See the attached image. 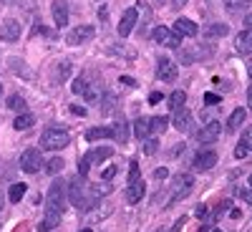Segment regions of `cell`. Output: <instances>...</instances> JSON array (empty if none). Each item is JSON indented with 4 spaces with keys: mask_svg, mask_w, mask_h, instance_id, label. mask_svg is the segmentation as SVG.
<instances>
[{
    "mask_svg": "<svg viewBox=\"0 0 252 232\" xmlns=\"http://www.w3.org/2000/svg\"><path fill=\"white\" fill-rule=\"evenodd\" d=\"M111 53H124V56H129V58H134V56H136L134 51H126V48H121V46H116V48H111Z\"/></svg>",
    "mask_w": 252,
    "mask_h": 232,
    "instance_id": "45",
    "label": "cell"
},
{
    "mask_svg": "<svg viewBox=\"0 0 252 232\" xmlns=\"http://www.w3.org/2000/svg\"><path fill=\"white\" fill-rule=\"evenodd\" d=\"M224 8H227V13L237 15V13H245L250 8V0H224Z\"/></svg>",
    "mask_w": 252,
    "mask_h": 232,
    "instance_id": "25",
    "label": "cell"
},
{
    "mask_svg": "<svg viewBox=\"0 0 252 232\" xmlns=\"http://www.w3.org/2000/svg\"><path fill=\"white\" fill-rule=\"evenodd\" d=\"M166 126H169V119H166V116H154V119H152V132L161 134Z\"/></svg>",
    "mask_w": 252,
    "mask_h": 232,
    "instance_id": "33",
    "label": "cell"
},
{
    "mask_svg": "<svg viewBox=\"0 0 252 232\" xmlns=\"http://www.w3.org/2000/svg\"><path fill=\"white\" fill-rule=\"evenodd\" d=\"M136 20H139V10L136 8H129L124 15H121V23H119V35L121 38H129L134 26H136Z\"/></svg>",
    "mask_w": 252,
    "mask_h": 232,
    "instance_id": "10",
    "label": "cell"
},
{
    "mask_svg": "<svg viewBox=\"0 0 252 232\" xmlns=\"http://www.w3.org/2000/svg\"><path fill=\"white\" fill-rule=\"evenodd\" d=\"M91 78H94V73H91V71H83L81 76H76V78H73L71 91H73L76 96H83V94H86V89H89V83H91Z\"/></svg>",
    "mask_w": 252,
    "mask_h": 232,
    "instance_id": "17",
    "label": "cell"
},
{
    "mask_svg": "<svg viewBox=\"0 0 252 232\" xmlns=\"http://www.w3.org/2000/svg\"><path fill=\"white\" fill-rule=\"evenodd\" d=\"M89 187H91V192H94L96 197H106V195L114 192V184H111L109 179H101L98 184H89Z\"/></svg>",
    "mask_w": 252,
    "mask_h": 232,
    "instance_id": "24",
    "label": "cell"
},
{
    "mask_svg": "<svg viewBox=\"0 0 252 232\" xmlns=\"http://www.w3.org/2000/svg\"><path fill=\"white\" fill-rule=\"evenodd\" d=\"M179 51V61L182 63H194V61H202V58H209V48L204 46H192V48H177Z\"/></svg>",
    "mask_w": 252,
    "mask_h": 232,
    "instance_id": "8",
    "label": "cell"
},
{
    "mask_svg": "<svg viewBox=\"0 0 252 232\" xmlns=\"http://www.w3.org/2000/svg\"><path fill=\"white\" fill-rule=\"evenodd\" d=\"M184 222H187V217H179V220H177V225H174V227H172L169 232H182V227H184Z\"/></svg>",
    "mask_w": 252,
    "mask_h": 232,
    "instance_id": "47",
    "label": "cell"
},
{
    "mask_svg": "<svg viewBox=\"0 0 252 232\" xmlns=\"http://www.w3.org/2000/svg\"><path fill=\"white\" fill-rule=\"evenodd\" d=\"M220 96L217 94H204V103H207V106H220Z\"/></svg>",
    "mask_w": 252,
    "mask_h": 232,
    "instance_id": "38",
    "label": "cell"
},
{
    "mask_svg": "<svg viewBox=\"0 0 252 232\" xmlns=\"http://www.w3.org/2000/svg\"><path fill=\"white\" fill-rule=\"evenodd\" d=\"M247 154H250V152H247L245 144H237V146H235V159H245Z\"/></svg>",
    "mask_w": 252,
    "mask_h": 232,
    "instance_id": "41",
    "label": "cell"
},
{
    "mask_svg": "<svg viewBox=\"0 0 252 232\" xmlns=\"http://www.w3.org/2000/svg\"><path fill=\"white\" fill-rule=\"evenodd\" d=\"M116 174H119V164H111V166L103 169V179H114Z\"/></svg>",
    "mask_w": 252,
    "mask_h": 232,
    "instance_id": "39",
    "label": "cell"
},
{
    "mask_svg": "<svg viewBox=\"0 0 252 232\" xmlns=\"http://www.w3.org/2000/svg\"><path fill=\"white\" fill-rule=\"evenodd\" d=\"M8 109H13V111H26V99L18 96V94H13V96L8 99Z\"/></svg>",
    "mask_w": 252,
    "mask_h": 232,
    "instance_id": "31",
    "label": "cell"
},
{
    "mask_svg": "<svg viewBox=\"0 0 252 232\" xmlns=\"http://www.w3.org/2000/svg\"><path fill=\"white\" fill-rule=\"evenodd\" d=\"M89 169H91V164H89L86 159H81V164H78V177H86Z\"/></svg>",
    "mask_w": 252,
    "mask_h": 232,
    "instance_id": "43",
    "label": "cell"
},
{
    "mask_svg": "<svg viewBox=\"0 0 252 232\" xmlns=\"http://www.w3.org/2000/svg\"><path fill=\"white\" fill-rule=\"evenodd\" d=\"M164 101V94L161 91H152L149 94V103H152V106H157V103H161Z\"/></svg>",
    "mask_w": 252,
    "mask_h": 232,
    "instance_id": "40",
    "label": "cell"
},
{
    "mask_svg": "<svg viewBox=\"0 0 252 232\" xmlns=\"http://www.w3.org/2000/svg\"><path fill=\"white\" fill-rule=\"evenodd\" d=\"M66 207V179H58L51 184V192H48V202H46V217L40 220L38 230L40 232H48L61 222V212Z\"/></svg>",
    "mask_w": 252,
    "mask_h": 232,
    "instance_id": "1",
    "label": "cell"
},
{
    "mask_svg": "<svg viewBox=\"0 0 252 232\" xmlns=\"http://www.w3.org/2000/svg\"><path fill=\"white\" fill-rule=\"evenodd\" d=\"M250 73H252V68H250Z\"/></svg>",
    "mask_w": 252,
    "mask_h": 232,
    "instance_id": "59",
    "label": "cell"
},
{
    "mask_svg": "<svg viewBox=\"0 0 252 232\" xmlns=\"http://www.w3.org/2000/svg\"><path fill=\"white\" fill-rule=\"evenodd\" d=\"M121 83H124V86H136V81L131 76H121Z\"/></svg>",
    "mask_w": 252,
    "mask_h": 232,
    "instance_id": "50",
    "label": "cell"
},
{
    "mask_svg": "<svg viewBox=\"0 0 252 232\" xmlns=\"http://www.w3.org/2000/svg\"><path fill=\"white\" fill-rule=\"evenodd\" d=\"M114 136V129H109V126H94V129L86 132V139L89 141H96V139H111Z\"/></svg>",
    "mask_w": 252,
    "mask_h": 232,
    "instance_id": "22",
    "label": "cell"
},
{
    "mask_svg": "<svg viewBox=\"0 0 252 232\" xmlns=\"http://www.w3.org/2000/svg\"><path fill=\"white\" fill-rule=\"evenodd\" d=\"M68 199L76 209H81V212H89V209L96 204V195L91 192V187L86 184V177H78V179H71L68 184Z\"/></svg>",
    "mask_w": 252,
    "mask_h": 232,
    "instance_id": "2",
    "label": "cell"
},
{
    "mask_svg": "<svg viewBox=\"0 0 252 232\" xmlns=\"http://www.w3.org/2000/svg\"><path fill=\"white\" fill-rule=\"evenodd\" d=\"M184 101H187V94H184V91H174L166 103H169L172 111H177V109H184Z\"/></svg>",
    "mask_w": 252,
    "mask_h": 232,
    "instance_id": "30",
    "label": "cell"
},
{
    "mask_svg": "<svg viewBox=\"0 0 252 232\" xmlns=\"http://www.w3.org/2000/svg\"><path fill=\"white\" fill-rule=\"evenodd\" d=\"M144 192H146V187H144L141 177H139V179H134V182H129V187H126V202H131V204L141 202Z\"/></svg>",
    "mask_w": 252,
    "mask_h": 232,
    "instance_id": "14",
    "label": "cell"
},
{
    "mask_svg": "<svg viewBox=\"0 0 252 232\" xmlns=\"http://www.w3.org/2000/svg\"><path fill=\"white\" fill-rule=\"evenodd\" d=\"M114 154V149H111V146H98V149H91L86 157H83V159H86L89 164H101L103 159H109Z\"/></svg>",
    "mask_w": 252,
    "mask_h": 232,
    "instance_id": "19",
    "label": "cell"
},
{
    "mask_svg": "<svg viewBox=\"0 0 252 232\" xmlns=\"http://www.w3.org/2000/svg\"><path fill=\"white\" fill-rule=\"evenodd\" d=\"M250 187H252V174H250Z\"/></svg>",
    "mask_w": 252,
    "mask_h": 232,
    "instance_id": "57",
    "label": "cell"
},
{
    "mask_svg": "<svg viewBox=\"0 0 252 232\" xmlns=\"http://www.w3.org/2000/svg\"><path fill=\"white\" fill-rule=\"evenodd\" d=\"M192 174H182L179 177V187L174 189V195H172V202H179V199H184L189 192H192Z\"/></svg>",
    "mask_w": 252,
    "mask_h": 232,
    "instance_id": "15",
    "label": "cell"
},
{
    "mask_svg": "<svg viewBox=\"0 0 252 232\" xmlns=\"http://www.w3.org/2000/svg\"><path fill=\"white\" fill-rule=\"evenodd\" d=\"M229 33V28L224 26V23H209L207 28H204V35L209 38V40H215V38H222V35H227Z\"/></svg>",
    "mask_w": 252,
    "mask_h": 232,
    "instance_id": "23",
    "label": "cell"
},
{
    "mask_svg": "<svg viewBox=\"0 0 252 232\" xmlns=\"http://www.w3.org/2000/svg\"><path fill=\"white\" fill-rule=\"evenodd\" d=\"M215 164H217V152H212V149L197 152L194 159H192V166H194L197 172H207V169H212Z\"/></svg>",
    "mask_w": 252,
    "mask_h": 232,
    "instance_id": "7",
    "label": "cell"
},
{
    "mask_svg": "<svg viewBox=\"0 0 252 232\" xmlns=\"http://www.w3.org/2000/svg\"><path fill=\"white\" fill-rule=\"evenodd\" d=\"M212 232H222V230H212Z\"/></svg>",
    "mask_w": 252,
    "mask_h": 232,
    "instance_id": "58",
    "label": "cell"
},
{
    "mask_svg": "<svg viewBox=\"0 0 252 232\" xmlns=\"http://www.w3.org/2000/svg\"><path fill=\"white\" fill-rule=\"evenodd\" d=\"M245 26H247V28H252V13H250V15L245 18Z\"/></svg>",
    "mask_w": 252,
    "mask_h": 232,
    "instance_id": "53",
    "label": "cell"
},
{
    "mask_svg": "<svg viewBox=\"0 0 252 232\" xmlns=\"http://www.w3.org/2000/svg\"><path fill=\"white\" fill-rule=\"evenodd\" d=\"M20 169H23L26 174H35V172L43 169V157H40V152L35 149V146L20 154Z\"/></svg>",
    "mask_w": 252,
    "mask_h": 232,
    "instance_id": "4",
    "label": "cell"
},
{
    "mask_svg": "<svg viewBox=\"0 0 252 232\" xmlns=\"http://www.w3.org/2000/svg\"><path fill=\"white\" fill-rule=\"evenodd\" d=\"M157 78L164 81V83L177 81V63L172 58H166V56L157 58Z\"/></svg>",
    "mask_w": 252,
    "mask_h": 232,
    "instance_id": "5",
    "label": "cell"
},
{
    "mask_svg": "<svg viewBox=\"0 0 252 232\" xmlns=\"http://www.w3.org/2000/svg\"><path fill=\"white\" fill-rule=\"evenodd\" d=\"M94 35H96V28L94 26H78V28H73L68 33L66 43L68 46H81V43H86V40H91Z\"/></svg>",
    "mask_w": 252,
    "mask_h": 232,
    "instance_id": "6",
    "label": "cell"
},
{
    "mask_svg": "<svg viewBox=\"0 0 252 232\" xmlns=\"http://www.w3.org/2000/svg\"><path fill=\"white\" fill-rule=\"evenodd\" d=\"M240 144H245V146H247V152H252V126H247V129H245Z\"/></svg>",
    "mask_w": 252,
    "mask_h": 232,
    "instance_id": "35",
    "label": "cell"
},
{
    "mask_svg": "<svg viewBox=\"0 0 252 232\" xmlns=\"http://www.w3.org/2000/svg\"><path fill=\"white\" fill-rule=\"evenodd\" d=\"M114 136H116L121 144H126V139H129V134H126V121H124V119L116 121V126H114Z\"/></svg>",
    "mask_w": 252,
    "mask_h": 232,
    "instance_id": "32",
    "label": "cell"
},
{
    "mask_svg": "<svg viewBox=\"0 0 252 232\" xmlns=\"http://www.w3.org/2000/svg\"><path fill=\"white\" fill-rule=\"evenodd\" d=\"M23 197H26V184H23V182H15V184L8 189V199H10V202H20Z\"/></svg>",
    "mask_w": 252,
    "mask_h": 232,
    "instance_id": "28",
    "label": "cell"
},
{
    "mask_svg": "<svg viewBox=\"0 0 252 232\" xmlns=\"http://www.w3.org/2000/svg\"><path fill=\"white\" fill-rule=\"evenodd\" d=\"M245 119H247V111H245V109H235L232 116H229V121H227V132H229V134H235L240 126L245 124Z\"/></svg>",
    "mask_w": 252,
    "mask_h": 232,
    "instance_id": "20",
    "label": "cell"
},
{
    "mask_svg": "<svg viewBox=\"0 0 252 232\" xmlns=\"http://www.w3.org/2000/svg\"><path fill=\"white\" fill-rule=\"evenodd\" d=\"M18 38H20V23L15 18L3 20V26H0V40H5V43H15Z\"/></svg>",
    "mask_w": 252,
    "mask_h": 232,
    "instance_id": "9",
    "label": "cell"
},
{
    "mask_svg": "<svg viewBox=\"0 0 252 232\" xmlns=\"http://www.w3.org/2000/svg\"><path fill=\"white\" fill-rule=\"evenodd\" d=\"M154 177H157V179H166V177H169V172H166L164 166H159V169L154 172Z\"/></svg>",
    "mask_w": 252,
    "mask_h": 232,
    "instance_id": "48",
    "label": "cell"
},
{
    "mask_svg": "<svg viewBox=\"0 0 252 232\" xmlns=\"http://www.w3.org/2000/svg\"><path fill=\"white\" fill-rule=\"evenodd\" d=\"M220 121H209L207 126H204V129L197 134V141L199 144H212V141H217L220 139Z\"/></svg>",
    "mask_w": 252,
    "mask_h": 232,
    "instance_id": "12",
    "label": "cell"
},
{
    "mask_svg": "<svg viewBox=\"0 0 252 232\" xmlns=\"http://www.w3.org/2000/svg\"><path fill=\"white\" fill-rule=\"evenodd\" d=\"M134 179H139V164H136V159L129 166V182H134Z\"/></svg>",
    "mask_w": 252,
    "mask_h": 232,
    "instance_id": "42",
    "label": "cell"
},
{
    "mask_svg": "<svg viewBox=\"0 0 252 232\" xmlns=\"http://www.w3.org/2000/svg\"><path fill=\"white\" fill-rule=\"evenodd\" d=\"M144 141H146V144H144V152H146V154H154V152L159 149V141H157V139H144Z\"/></svg>",
    "mask_w": 252,
    "mask_h": 232,
    "instance_id": "36",
    "label": "cell"
},
{
    "mask_svg": "<svg viewBox=\"0 0 252 232\" xmlns=\"http://www.w3.org/2000/svg\"><path fill=\"white\" fill-rule=\"evenodd\" d=\"M169 48H179L182 46V35L179 33H172V38H169V43H166Z\"/></svg>",
    "mask_w": 252,
    "mask_h": 232,
    "instance_id": "44",
    "label": "cell"
},
{
    "mask_svg": "<svg viewBox=\"0 0 252 232\" xmlns=\"http://www.w3.org/2000/svg\"><path fill=\"white\" fill-rule=\"evenodd\" d=\"M174 33H179L182 38H194V35H197V26H194L189 18H177Z\"/></svg>",
    "mask_w": 252,
    "mask_h": 232,
    "instance_id": "16",
    "label": "cell"
},
{
    "mask_svg": "<svg viewBox=\"0 0 252 232\" xmlns=\"http://www.w3.org/2000/svg\"><path fill=\"white\" fill-rule=\"evenodd\" d=\"M134 134H136V139H149V134H152V119H146V116L136 119Z\"/></svg>",
    "mask_w": 252,
    "mask_h": 232,
    "instance_id": "21",
    "label": "cell"
},
{
    "mask_svg": "<svg viewBox=\"0 0 252 232\" xmlns=\"http://www.w3.org/2000/svg\"><path fill=\"white\" fill-rule=\"evenodd\" d=\"M33 121H35V119H33L31 114H26V111H23V114H20V116H15L13 126H15L18 132H26V129H31V126H33Z\"/></svg>",
    "mask_w": 252,
    "mask_h": 232,
    "instance_id": "29",
    "label": "cell"
},
{
    "mask_svg": "<svg viewBox=\"0 0 252 232\" xmlns=\"http://www.w3.org/2000/svg\"><path fill=\"white\" fill-rule=\"evenodd\" d=\"M71 144V136L63 129H46L43 136H40V149L46 152H61Z\"/></svg>",
    "mask_w": 252,
    "mask_h": 232,
    "instance_id": "3",
    "label": "cell"
},
{
    "mask_svg": "<svg viewBox=\"0 0 252 232\" xmlns=\"http://www.w3.org/2000/svg\"><path fill=\"white\" fill-rule=\"evenodd\" d=\"M242 197H245L247 204H252V192H242Z\"/></svg>",
    "mask_w": 252,
    "mask_h": 232,
    "instance_id": "51",
    "label": "cell"
},
{
    "mask_svg": "<svg viewBox=\"0 0 252 232\" xmlns=\"http://www.w3.org/2000/svg\"><path fill=\"white\" fill-rule=\"evenodd\" d=\"M51 13H53V20H56V28H66L68 26V3L66 0H53Z\"/></svg>",
    "mask_w": 252,
    "mask_h": 232,
    "instance_id": "11",
    "label": "cell"
},
{
    "mask_svg": "<svg viewBox=\"0 0 252 232\" xmlns=\"http://www.w3.org/2000/svg\"><path fill=\"white\" fill-rule=\"evenodd\" d=\"M81 232H94V230H89V227H86V230H81Z\"/></svg>",
    "mask_w": 252,
    "mask_h": 232,
    "instance_id": "56",
    "label": "cell"
},
{
    "mask_svg": "<svg viewBox=\"0 0 252 232\" xmlns=\"http://www.w3.org/2000/svg\"><path fill=\"white\" fill-rule=\"evenodd\" d=\"M68 111L76 114V116H83V114H86V109H83V106H76V103H73V106H68Z\"/></svg>",
    "mask_w": 252,
    "mask_h": 232,
    "instance_id": "46",
    "label": "cell"
},
{
    "mask_svg": "<svg viewBox=\"0 0 252 232\" xmlns=\"http://www.w3.org/2000/svg\"><path fill=\"white\" fill-rule=\"evenodd\" d=\"M46 172L51 174V177H56V174H61L63 172V166H66V159H61V157H53V159H48L46 164Z\"/></svg>",
    "mask_w": 252,
    "mask_h": 232,
    "instance_id": "26",
    "label": "cell"
},
{
    "mask_svg": "<svg viewBox=\"0 0 252 232\" xmlns=\"http://www.w3.org/2000/svg\"><path fill=\"white\" fill-rule=\"evenodd\" d=\"M0 96H3V83H0Z\"/></svg>",
    "mask_w": 252,
    "mask_h": 232,
    "instance_id": "55",
    "label": "cell"
},
{
    "mask_svg": "<svg viewBox=\"0 0 252 232\" xmlns=\"http://www.w3.org/2000/svg\"><path fill=\"white\" fill-rule=\"evenodd\" d=\"M247 101H250V109H252V86L247 89Z\"/></svg>",
    "mask_w": 252,
    "mask_h": 232,
    "instance_id": "54",
    "label": "cell"
},
{
    "mask_svg": "<svg viewBox=\"0 0 252 232\" xmlns=\"http://www.w3.org/2000/svg\"><path fill=\"white\" fill-rule=\"evenodd\" d=\"M187 3H189V0H172V8H174V10H182Z\"/></svg>",
    "mask_w": 252,
    "mask_h": 232,
    "instance_id": "49",
    "label": "cell"
},
{
    "mask_svg": "<svg viewBox=\"0 0 252 232\" xmlns=\"http://www.w3.org/2000/svg\"><path fill=\"white\" fill-rule=\"evenodd\" d=\"M172 124L177 126V132H189V126H192V114H189L187 109H177Z\"/></svg>",
    "mask_w": 252,
    "mask_h": 232,
    "instance_id": "18",
    "label": "cell"
},
{
    "mask_svg": "<svg viewBox=\"0 0 252 232\" xmlns=\"http://www.w3.org/2000/svg\"><path fill=\"white\" fill-rule=\"evenodd\" d=\"M229 215H232V220H240V217H242V212H240V209H232Z\"/></svg>",
    "mask_w": 252,
    "mask_h": 232,
    "instance_id": "52",
    "label": "cell"
},
{
    "mask_svg": "<svg viewBox=\"0 0 252 232\" xmlns=\"http://www.w3.org/2000/svg\"><path fill=\"white\" fill-rule=\"evenodd\" d=\"M169 38H172V33H169V28H164V26H157L152 31V40H157V43H161V46L169 43Z\"/></svg>",
    "mask_w": 252,
    "mask_h": 232,
    "instance_id": "27",
    "label": "cell"
},
{
    "mask_svg": "<svg viewBox=\"0 0 252 232\" xmlns=\"http://www.w3.org/2000/svg\"><path fill=\"white\" fill-rule=\"evenodd\" d=\"M68 71H71V63L63 61V63H61V71H58V76H56V83H63V81H66Z\"/></svg>",
    "mask_w": 252,
    "mask_h": 232,
    "instance_id": "34",
    "label": "cell"
},
{
    "mask_svg": "<svg viewBox=\"0 0 252 232\" xmlns=\"http://www.w3.org/2000/svg\"><path fill=\"white\" fill-rule=\"evenodd\" d=\"M33 38L35 35H46V38H53L56 35V31H48V28H43V26H38V28H33V33H31Z\"/></svg>",
    "mask_w": 252,
    "mask_h": 232,
    "instance_id": "37",
    "label": "cell"
},
{
    "mask_svg": "<svg viewBox=\"0 0 252 232\" xmlns=\"http://www.w3.org/2000/svg\"><path fill=\"white\" fill-rule=\"evenodd\" d=\"M235 51H237L240 56H250V53H252V28L237 33V38H235Z\"/></svg>",
    "mask_w": 252,
    "mask_h": 232,
    "instance_id": "13",
    "label": "cell"
}]
</instances>
